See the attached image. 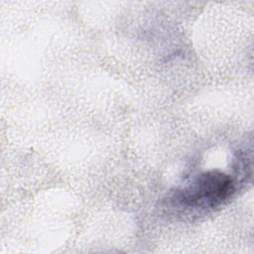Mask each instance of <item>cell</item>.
Wrapping results in <instances>:
<instances>
[{"instance_id":"obj_1","label":"cell","mask_w":254,"mask_h":254,"mask_svg":"<svg viewBox=\"0 0 254 254\" xmlns=\"http://www.w3.org/2000/svg\"><path fill=\"white\" fill-rule=\"evenodd\" d=\"M234 190V182L228 175L207 171L197 175L187 187L176 190L172 198L185 209L203 211L222 204Z\"/></svg>"}]
</instances>
